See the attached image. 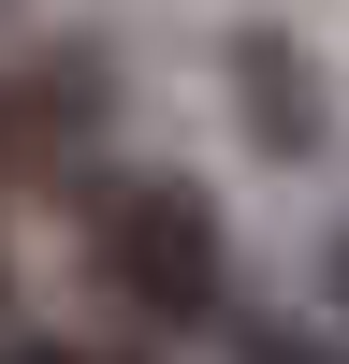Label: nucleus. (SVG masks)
<instances>
[{
	"instance_id": "obj_1",
	"label": "nucleus",
	"mask_w": 349,
	"mask_h": 364,
	"mask_svg": "<svg viewBox=\"0 0 349 364\" xmlns=\"http://www.w3.org/2000/svg\"><path fill=\"white\" fill-rule=\"evenodd\" d=\"M87 277L131 321H218V219H204V190L116 175V190L87 204Z\"/></svg>"
},
{
	"instance_id": "obj_6",
	"label": "nucleus",
	"mask_w": 349,
	"mask_h": 364,
	"mask_svg": "<svg viewBox=\"0 0 349 364\" xmlns=\"http://www.w3.org/2000/svg\"><path fill=\"white\" fill-rule=\"evenodd\" d=\"M0 336H15V277H0Z\"/></svg>"
},
{
	"instance_id": "obj_5",
	"label": "nucleus",
	"mask_w": 349,
	"mask_h": 364,
	"mask_svg": "<svg viewBox=\"0 0 349 364\" xmlns=\"http://www.w3.org/2000/svg\"><path fill=\"white\" fill-rule=\"evenodd\" d=\"M335 306H349V233H335Z\"/></svg>"
},
{
	"instance_id": "obj_4",
	"label": "nucleus",
	"mask_w": 349,
	"mask_h": 364,
	"mask_svg": "<svg viewBox=\"0 0 349 364\" xmlns=\"http://www.w3.org/2000/svg\"><path fill=\"white\" fill-rule=\"evenodd\" d=\"M0 364H102V350H0Z\"/></svg>"
},
{
	"instance_id": "obj_3",
	"label": "nucleus",
	"mask_w": 349,
	"mask_h": 364,
	"mask_svg": "<svg viewBox=\"0 0 349 364\" xmlns=\"http://www.w3.org/2000/svg\"><path fill=\"white\" fill-rule=\"evenodd\" d=\"M248 364H349V350H320V336H248Z\"/></svg>"
},
{
	"instance_id": "obj_2",
	"label": "nucleus",
	"mask_w": 349,
	"mask_h": 364,
	"mask_svg": "<svg viewBox=\"0 0 349 364\" xmlns=\"http://www.w3.org/2000/svg\"><path fill=\"white\" fill-rule=\"evenodd\" d=\"M87 132H102V73H87V58H15V73H0V190L73 175Z\"/></svg>"
}]
</instances>
